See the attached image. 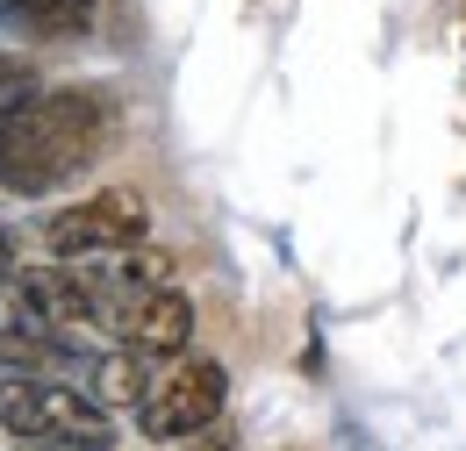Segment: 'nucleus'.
<instances>
[{
    "instance_id": "obj_1",
    "label": "nucleus",
    "mask_w": 466,
    "mask_h": 451,
    "mask_svg": "<svg viewBox=\"0 0 466 451\" xmlns=\"http://www.w3.org/2000/svg\"><path fill=\"white\" fill-rule=\"evenodd\" d=\"M116 136V108L94 86H58L0 108V186L7 194H51L94 165Z\"/></svg>"
},
{
    "instance_id": "obj_2",
    "label": "nucleus",
    "mask_w": 466,
    "mask_h": 451,
    "mask_svg": "<svg viewBox=\"0 0 466 451\" xmlns=\"http://www.w3.org/2000/svg\"><path fill=\"white\" fill-rule=\"evenodd\" d=\"M0 430L15 437H51L72 451H108L116 445V423H108V401L58 387V380H0Z\"/></svg>"
},
{
    "instance_id": "obj_3",
    "label": "nucleus",
    "mask_w": 466,
    "mask_h": 451,
    "mask_svg": "<svg viewBox=\"0 0 466 451\" xmlns=\"http://www.w3.org/2000/svg\"><path fill=\"white\" fill-rule=\"evenodd\" d=\"M144 236H151V201H144L137 186L86 194V201H72V208H58V215L44 223V244H51L58 258H86V251H137Z\"/></svg>"
},
{
    "instance_id": "obj_4",
    "label": "nucleus",
    "mask_w": 466,
    "mask_h": 451,
    "mask_svg": "<svg viewBox=\"0 0 466 451\" xmlns=\"http://www.w3.org/2000/svg\"><path fill=\"white\" fill-rule=\"evenodd\" d=\"M223 395H230V373L216 358H179L173 373L137 401V423H144V437L173 445V437H194V430H216Z\"/></svg>"
},
{
    "instance_id": "obj_5",
    "label": "nucleus",
    "mask_w": 466,
    "mask_h": 451,
    "mask_svg": "<svg viewBox=\"0 0 466 451\" xmlns=\"http://www.w3.org/2000/svg\"><path fill=\"white\" fill-rule=\"evenodd\" d=\"M187 337H194V301H187L179 286H151V294L122 316V344L144 351V358H179Z\"/></svg>"
},
{
    "instance_id": "obj_6",
    "label": "nucleus",
    "mask_w": 466,
    "mask_h": 451,
    "mask_svg": "<svg viewBox=\"0 0 466 451\" xmlns=\"http://www.w3.org/2000/svg\"><path fill=\"white\" fill-rule=\"evenodd\" d=\"M101 0H0L7 36H86Z\"/></svg>"
},
{
    "instance_id": "obj_7",
    "label": "nucleus",
    "mask_w": 466,
    "mask_h": 451,
    "mask_svg": "<svg viewBox=\"0 0 466 451\" xmlns=\"http://www.w3.org/2000/svg\"><path fill=\"white\" fill-rule=\"evenodd\" d=\"M144 366H151L144 351H116V358H101V366H94V395H101V401H122V408H137V401L158 387Z\"/></svg>"
},
{
    "instance_id": "obj_8",
    "label": "nucleus",
    "mask_w": 466,
    "mask_h": 451,
    "mask_svg": "<svg viewBox=\"0 0 466 451\" xmlns=\"http://www.w3.org/2000/svg\"><path fill=\"white\" fill-rule=\"evenodd\" d=\"M29 94H36V65L0 51V108H7V101H29Z\"/></svg>"
},
{
    "instance_id": "obj_9",
    "label": "nucleus",
    "mask_w": 466,
    "mask_h": 451,
    "mask_svg": "<svg viewBox=\"0 0 466 451\" xmlns=\"http://www.w3.org/2000/svg\"><path fill=\"white\" fill-rule=\"evenodd\" d=\"M129 273H137V286H173V251H144V244H137Z\"/></svg>"
},
{
    "instance_id": "obj_10",
    "label": "nucleus",
    "mask_w": 466,
    "mask_h": 451,
    "mask_svg": "<svg viewBox=\"0 0 466 451\" xmlns=\"http://www.w3.org/2000/svg\"><path fill=\"white\" fill-rule=\"evenodd\" d=\"M15 273H22V266H15V244L0 236V286H15Z\"/></svg>"
},
{
    "instance_id": "obj_11",
    "label": "nucleus",
    "mask_w": 466,
    "mask_h": 451,
    "mask_svg": "<svg viewBox=\"0 0 466 451\" xmlns=\"http://www.w3.org/2000/svg\"><path fill=\"white\" fill-rule=\"evenodd\" d=\"M15 451H72V445H51V437H22Z\"/></svg>"
}]
</instances>
